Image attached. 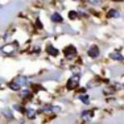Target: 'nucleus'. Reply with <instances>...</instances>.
Returning <instances> with one entry per match:
<instances>
[{"mask_svg":"<svg viewBox=\"0 0 124 124\" xmlns=\"http://www.w3.org/2000/svg\"><path fill=\"white\" fill-rule=\"evenodd\" d=\"M20 95H21V98H28V96H32V94H31V91L24 90V91H21V93H20Z\"/></svg>","mask_w":124,"mask_h":124,"instance_id":"nucleus-13","label":"nucleus"},{"mask_svg":"<svg viewBox=\"0 0 124 124\" xmlns=\"http://www.w3.org/2000/svg\"><path fill=\"white\" fill-rule=\"evenodd\" d=\"M52 20L54 23H62V20H63V19H62V16L60 13H53L52 15Z\"/></svg>","mask_w":124,"mask_h":124,"instance_id":"nucleus-10","label":"nucleus"},{"mask_svg":"<svg viewBox=\"0 0 124 124\" xmlns=\"http://www.w3.org/2000/svg\"><path fill=\"white\" fill-rule=\"evenodd\" d=\"M63 54H65V57H66V58H73V57H74V55L77 54L75 46H73V45L67 46V48L63 50Z\"/></svg>","mask_w":124,"mask_h":124,"instance_id":"nucleus-4","label":"nucleus"},{"mask_svg":"<svg viewBox=\"0 0 124 124\" xmlns=\"http://www.w3.org/2000/svg\"><path fill=\"white\" fill-rule=\"evenodd\" d=\"M88 55H90L91 58H96L99 55V48L96 45L91 46L90 49H88Z\"/></svg>","mask_w":124,"mask_h":124,"instance_id":"nucleus-5","label":"nucleus"},{"mask_svg":"<svg viewBox=\"0 0 124 124\" xmlns=\"http://www.w3.org/2000/svg\"><path fill=\"white\" fill-rule=\"evenodd\" d=\"M93 116H94V111L93 110H86V111L82 112V119L83 120H90Z\"/></svg>","mask_w":124,"mask_h":124,"instance_id":"nucleus-6","label":"nucleus"},{"mask_svg":"<svg viewBox=\"0 0 124 124\" xmlns=\"http://www.w3.org/2000/svg\"><path fill=\"white\" fill-rule=\"evenodd\" d=\"M53 110H58L57 107H54V106L49 104V106H44L42 108H41V112H52Z\"/></svg>","mask_w":124,"mask_h":124,"instance_id":"nucleus-8","label":"nucleus"},{"mask_svg":"<svg viewBox=\"0 0 124 124\" xmlns=\"http://www.w3.org/2000/svg\"><path fill=\"white\" fill-rule=\"evenodd\" d=\"M119 12H117L116 9H110L108 11V13H107V17L108 19H111V17H119Z\"/></svg>","mask_w":124,"mask_h":124,"instance_id":"nucleus-12","label":"nucleus"},{"mask_svg":"<svg viewBox=\"0 0 124 124\" xmlns=\"http://www.w3.org/2000/svg\"><path fill=\"white\" fill-rule=\"evenodd\" d=\"M90 4H94V5H98L99 3H100V0H87Z\"/></svg>","mask_w":124,"mask_h":124,"instance_id":"nucleus-17","label":"nucleus"},{"mask_svg":"<svg viewBox=\"0 0 124 124\" xmlns=\"http://www.w3.org/2000/svg\"><path fill=\"white\" fill-rule=\"evenodd\" d=\"M79 99H81L82 102L85 103V104H88V95H86V94H83V95H79Z\"/></svg>","mask_w":124,"mask_h":124,"instance_id":"nucleus-14","label":"nucleus"},{"mask_svg":"<svg viewBox=\"0 0 124 124\" xmlns=\"http://www.w3.org/2000/svg\"><path fill=\"white\" fill-rule=\"evenodd\" d=\"M79 79H81V75H79V74H74V75H73L71 78L67 81V85H66L67 90H74V88L78 87Z\"/></svg>","mask_w":124,"mask_h":124,"instance_id":"nucleus-2","label":"nucleus"},{"mask_svg":"<svg viewBox=\"0 0 124 124\" xmlns=\"http://www.w3.org/2000/svg\"><path fill=\"white\" fill-rule=\"evenodd\" d=\"M17 48H19V42H12V44H8V45H4L1 48V52L5 53V54H12V53H15L17 50Z\"/></svg>","mask_w":124,"mask_h":124,"instance_id":"nucleus-3","label":"nucleus"},{"mask_svg":"<svg viewBox=\"0 0 124 124\" xmlns=\"http://www.w3.org/2000/svg\"><path fill=\"white\" fill-rule=\"evenodd\" d=\"M26 83H28V78L24 75H19V77H16L11 83H8V87H9L11 90H20V87L25 86Z\"/></svg>","mask_w":124,"mask_h":124,"instance_id":"nucleus-1","label":"nucleus"},{"mask_svg":"<svg viewBox=\"0 0 124 124\" xmlns=\"http://www.w3.org/2000/svg\"><path fill=\"white\" fill-rule=\"evenodd\" d=\"M69 17H70L71 20H75L77 17H78V13L74 12V11H71V12H69Z\"/></svg>","mask_w":124,"mask_h":124,"instance_id":"nucleus-15","label":"nucleus"},{"mask_svg":"<svg viewBox=\"0 0 124 124\" xmlns=\"http://www.w3.org/2000/svg\"><path fill=\"white\" fill-rule=\"evenodd\" d=\"M37 26H38V28H42V24H41L40 21H37Z\"/></svg>","mask_w":124,"mask_h":124,"instance_id":"nucleus-18","label":"nucleus"},{"mask_svg":"<svg viewBox=\"0 0 124 124\" xmlns=\"http://www.w3.org/2000/svg\"><path fill=\"white\" fill-rule=\"evenodd\" d=\"M3 112H4V114H5V116H7V117H9V119H12V117H13L12 111H9V110H4Z\"/></svg>","mask_w":124,"mask_h":124,"instance_id":"nucleus-16","label":"nucleus"},{"mask_svg":"<svg viewBox=\"0 0 124 124\" xmlns=\"http://www.w3.org/2000/svg\"><path fill=\"white\" fill-rule=\"evenodd\" d=\"M25 115L29 119H33V117L36 116V111H34L33 108H28V110H25Z\"/></svg>","mask_w":124,"mask_h":124,"instance_id":"nucleus-9","label":"nucleus"},{"mask_svg":"<svg viewBox=\"0 0 124 124\" xmlns=\"http://www.w3.org/2000/svg\"><path fill=\"white\" fill-rule=\"evenodd\" d=\"M117 1H122V0H117Z\"/></svg>","mask_w":124,"mask_h":124,"instance_id":"nucleus-19","label":"nucleus"},{"mask_svg":"<svg viewBox=\"0 0 124 124\" xmlns=\"http://www.w3.org/2000/svg\"><path fill=\"white\" fill-rule=\"evenodd\" d=\"M46 52H48L50 55H58V50L55 49L54 46H50V45H49L48 49H46Z\"/></svg>","mask_w":124,"mask_h":124,"instance_id":"nucleus-11","label":"nucleus"},{"mask_svg":"<svg viewBox=\"0 0 124 124\" xmlns=\"http://www.w3.org/2000/svg\"><path fill=\"white\" fill-rule=\"evenodd\" d=\"M110 57L112 58V60H115V61H123V60H124V57H123L122 54H120L119 52H114V53H111Z\"/></svg>","mask_w":124,"mask_h":124,"instance_id":"nucleus-7","label":"nucleus"}]
</instances>
